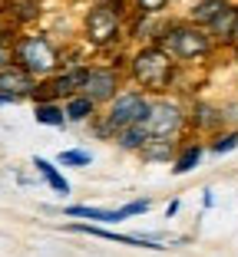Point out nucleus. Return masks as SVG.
I'll return each instance as SVG.
<instances>
[{"mask_svg": "<svg viewBox=\"0 0 238 257\" xmlns=\"http://www.w3.org/2000/svg\"><path fill=\"white\" fill-rule=\"evenodd\" d=\"M10 63H14V60H10V46H7V43H0V69L10 66Z\"/></svg>", "mask_w": 238, "mask_h": 257, "instance_id": "nucleus-25", "label": "nucleus"}, {"mask_svg": "<svg viewBox=\"0 0 238 257\" xmlns=\"http://www.w3.org/2000/svg\"><path fill=\"white\" fill-rule=\"evenodd\" d=\"M0 106H10V102H7V99H4V96H0Z\"/></svg>", "mask_w": 238, "mask_h": 257, "instance_id": "nucleus-28", "label": "nucleus"}, {"mask_svg": "<svg viewBox=\"0 0 238 257\" xmlns=\"http://www.w3.org/2000/svg\"><path fill=\"white\" fill-rule=\"evenodd\" d=\"M155 46H162L176 63H199L215 50L212 37L202 27H192L189 20H169L166 27H159Z\"/></svg>", "mask_w": 238, "mask_h": 257, "instance_id": "nucleus-2", "label": "nucleus"}, {"mask_svg": "<svg viewBox=\"0 0 238 257\" xmlns=\"http://www.w3.org/2000/svg\"><path fill=\"white\" fill-rule=\"evenodd\" d=\"M176 211H179V201H169V208H166V218H172Z\"/></svg>", "mask_w": 238, "mask_h": 257, "instance_id": "nucleus-27", "label": "nucleus"}, {"mask_svg": "<svg viewBox=\"0 0 238 257\" xmlns=\"http://www.w3.org/2000/svg\"><path fill=\"white\" fill-rule=\"evenodd\" d=\"M146 112H149V96H142L139 89H123L109 106H103L100 119L113 128V136H116V132H123L129 125H142Z\"/></svg>", "mask_w": 238, "mask_h": 257, "instance_id": "nucleus-6", "label": "nucleus"}, {"mask_svg": "<svg viewBox=\"0 0 238 257\" xmlns=\"http://www.w3.org/2000/svg\"><path fill=\"white\" fill-rule=\"evenodd\" d=\"M129 0H113V4H93L83 17V37L90 46L106 50V46L119 43L123 37V20L129 14Z\"/></svg>", "mask_w": 238, "mask_h": 257, "instance_id": "nucleus-4", "label": "nucleus"}, {"mask_svg": "<svg viewBox=\"0 0 238 257\" xmlns=\"http://www.w3.org/2000/svg\"><path fill=\"white\" fill-rule=\"evenodd\" d=\"M33 115H37L40 125H50V128H63L66 125V115H63L60 102H40V106H33Z\"/></svg>", "mask_w": 238, "mask_h": 257, "instance_id": "nucleus-18", "label": "nucleus"}, {"mask_svg": "<svg viewBox=\"0 0 238 257\" xmlns=\"http://www.w3.org/2000/svg\"><path fill=\"white\" fill-rule=\"evenodd\" d=\"M185 119H189V125L195 128V132H202V136H215V132H222L225 128V109L212 106V102H192V109L185 112Z\"/></svg>", "mask_w": 238, "mask_h": 257, "instance_id": "nucleus-9", "label": "nucleus"}, {"mask_svg": "<svg viewBox=\"0 0 238 257\" xmlns=\"http://www.w3.org/2000/svg\"><path fill=\"white\" fill-rule=\"evenodd\" d=\"M202 155H205V145H202V142H185V145H179L176 159H172V175H189L202 162Z\"/></svg>", "mask_w": 238, "mask_h": 257, "instance_id": "nucleus-13", "label": "nucleus"}, {"mask_svg": "<svg viewBox=\"0 0 238 257\" xmlns=\"http://www.w3.org/2000/svg\"><path fill=\"white\" fill-rule=\"evenodd\" d=\"M69 218H86V221H103V224H116V211L109 208H93V204H69Z\"/></svg>", "mask_w": 238, "mask_h": 257, "instance_id": "nucleus-19", "label": "nucleus"}, {"mask_svg": "<svg viewBox=\"0 0 238 257\" xmlns=\"http://www.w3.org/2000/svg\"><path fill=\"white\" fill-rule=\"evenodd\" d=\"M169 4L172 0H132V10H136V17H159Z\"/></svg>", "mask_w": 238, "mask_h": 257, "instance_id": "nucleus-22", "label": "nucleus"}, {"mask_svg": "<svg viewBox=\"0 0 238 257\" xmlns=\"http://www.w3.org/2000/svg\"><path fill=\"white\" fill-rule=\"evenodd\" d=\"M60 162L63 168H83V165H90L93 162V155L90 152H80V149H69V152H60Z\"/></svg>", "mask_w": 238, "mask_h": 257, "instance_id": "nucleus-24", "label": "nucleus"}, {"mask_svg": "<svg viewBox=\"0 0 238 257\" xmlns=\"http://www.w3.org/2000/svg\"><path fill=\"white\" fill-rule=\"evenodd\" d=\"M235 89H238V79H235Z\"/></svg>", "mask_w": 238, "mask_h": 257, "instance_id": "nucleus-29", "label": "nucleus"}, {"mask_svg": "<svg viewBox=\"0 0 238 257\" xmlns=\"http://www.w3.org/2000/svg\"><path fill=\"white\" fill-rule=\"evenodd\" d=\"M123 92V73L113 66H86L80 96H86L93 106H109Z\"/></svg>", "mask_w": 238, "mask_h": 257, "instance_id": "nucleus-7", "label": "nucleus"}, {"mask_svg": "<svg viewBox=\"0 0 238 257\" xmlns=\"http://www.w3.org/2000/svg\"><path fill=\"white\" fill-rule=\"evenodd\" d=\"M83 76H86V66H63L56 76H50V83H53V92H56V99L80 96Z\"/></svg>", "mask_w": 238, "mask_h": 257, "instance_id": "nucleus-11", "label": "nucleus"}, {"mask_svg": "<svg viewBox=\"0 0 238 257\" xmlns=\"http://www.w3.org/2000/svg\"><path fill=\"white\" fill-rule=\"evenodd\" d=\"M0 43H4V37H0Z\"/></svg>", "mask_w": 238, "mask_h": 257, "instance_id": "nucleus-30", "label": "nucleus"}, {"mask_svg": "<svg viewBox=\"0 0 238 257\" xmlns=\"http://www.w3.org/2000/svg\"><path fill=\"white\" fill-rule=\"evenodd\" d=\"M149 208H152V201H149V198H136V201L123 204V208H116V221H126V218H136V214H146Z\"/></svg>", "mask_w": 238, "mask_h": 257, "instance_id": "nucleus-23", "label": "nucleus"}, {"mask_svg": "<svg viewBox=\"0 0 238 257\" xmlns=\"http://www.w3.org/2000/svg\"><path fill=\"white\" fill-rule=\"evenodd\" d=\"M33 86H37V79H33V76H27L20 66H14V63L0 69V96L7 99L10 106H14V102H20V99H30Z\"/></svg>", "mask_w": 238, "mask_h": 257, "instance_id": "nucleus-8", "label": "nucleus"}, {"mask_svg": "<svg viewBox=\"0 0 238 257\" xmlns=\"http://www.w3.org/2000/svg\"><path fill=\"white\" fill-rule=\"evenodd\" d=\"M60 106H63L66 122H93L100 115V106H93L86 96H69V99H63Z\"/></svg>", "mask_w": 238, "mask_h": 257, "instance_id": "nucleus-14", "label": "nucleus"}, {"mask_svg": "<svg viewBox=\"0 0 238 257\" xmlns=\"http://www.w3.org/2000/svg\"><path fill=\"white\" fill-rule=\"evenodd\" d=\"M113 142L123 152H139L142 145H146V128L142 125H129V128H123V132H116Z\"/></svg>", "mask_w": 238, "mask_h": 257, "instance_id": "nucleus-20", "label": "nucleus"}, {"mask_svg": "<svg viewBox=\"0 0 238 257\" xmlns=\"http://www.w3.org/2000/svg\"><path fill=\"white\" fill-rule=\"evenodd\" d=\"M231 30H235V4H228V7L205 27V33L212 37V43H231Z\"/></svg>", "mask_w": 238, "mask_h": 257, "instance_id": "nucleus-16", "label": "nucleus"}, {"mask_svg": "<svg viewBox=\"0 0 238 257\" xmlns=\"http://www.w3.org/2000/svg\"><path fill=\"white\" fill-rule=\"evenodd\" d=\"M238 149V128L235 132H215L212 142H208V152H215V155H225V152H235Z\"/></svg>", "mask_w": 238, "mask_h": 257, "instance_id": "nucleus-21", "label": "nucleus"}, {"mask_svg": "<svg viewBox=\"0 0 238 257\" xmlns=\"http://www.w3.org/2000/svg\"><path fill=\"white\" fill-rule=\"evenodd\" d=\"M33 168H37V175L56 191V195H69V182L63 178V172H60V168H56L50 159H33Z\"/></svg>", "mask_w": 238, "mask_h": 257, "instance_id": "nucleus-17", "label": "nucleus"}, {"mask_svg": "<svg viewBox=\"0 0 238 257\" xmlns=\"http://www.w3.org/2000/svg\"><path fill=\"white\" fill-rule=\"evenodd\" d=\"M66 231H80V234H93V237H103V241H113V244H129V247H146V250H166L159 241L152 237H139V234H119V231H106V227H96V224H66Z\"/></svg>", "mask_w": 238, "mask_h": 257, "instance_id": "nucleus-10", "label": "nucleus"}, {"mask_svg": "<svg viewBox=\"0 0 238 257\" xmlns=\"http://www.w3.org/2000/svg\"><path fill=\"white\" fill-rule=\"evenodd\" d=\"M176 73H179V63L172 60L162 46L149 43V46H139L136 53L129 56V76L132 83L139 86V92L149 99H159L176 86Z\"/></svg>", "mask_w": 238, "mask_h": 257, "instance_id": "nucleus-1", "label": "nucleus"}, {"mask_svg": "<svg viewBox=\"0 0 238 257\" xmlns=\"http://www.w3.org/2000/svg\"><path fill=\"white\" fill-rule=\"evenodd\" d=\"M228 4H231V0H199V4H192V10H189V17H185V20L192 23V27H202V30H205L208 23L215 20V17L222 14Z\"/></svg>", "mask_w": 238, "mask_h": 257, "instance_id": "nucleus-15", "label": "nucleus"}, {"mask_svg": "<svg viewBox=\"0 0 238 257\" xmlns=\"http://www.w3.org/2000/svg\"><path fill=\"white\" fill-rule=\"evenodd\" d=\"M176 152H179V139H146V145L136 152L142 162H166L169 165L172 159H176Z\"/></svg>", "mask_w": 238, "mask_h": 257, "instance_id": "nucleus-12", "label": "nucleus"}, {"mask_svg": "<svg viewBox=\"0 0 238 257\" xmlns=\"http://www.w3.org/2000/svg\"><path fill=\"white\" fill-rule=\"evenodd\" d=\"M142 128H146V139H179L189 128V119H185V109L176 99L159 96L149 99V112L142 119Z\"/></svg>", "mask_w": 238, "mask_h": 257, "instance_id": "nucleus-5", "label": "nucleus"}, {"mask_svg": "<svg viewBox=\"0 0 238 257\" xmlns=\"http://www.w3.org/2000/svg\"><path fill=\"white\" fill-rule=\"evenodd\" d=\"M238 43V4H235V30H231V46Z\"/></svg>", "mask_w": 238, "mask_h": 257, "instance_id": "nucleus-26", "label": "nucleus"}, {"mask_svg": "<svg viewBox=\"0 0 238 257\" xmlns=\"http://www.w3.org/2000/svg\"><path fill=\"white\" fill-rule=\"evenodd\" d=\"M10 60L33 79H50L63 69V56L43 33H23L10 43Z\"/></svg>", "mask_w": 238, "mask_h": 257, "instance_id": "nucleus-3", "label": "nucleus"}]
</instances>
